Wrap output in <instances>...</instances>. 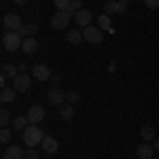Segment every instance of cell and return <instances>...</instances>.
I'll use <instances>...</instances> for the list:
<instances>
[{
    "label": "cell",
    "mask_w": 159,
    "mask_h": 159,
    "mask_svg": "<svg viewBox=\"0 0 159 159\" xmlns=\"http://www.w3.org/2000/svg\"><path fill=\"white\" fill-rule=\"evenodd\" d=\"M51 83H53V87H60L61 76H60V74H53V76H51Z\"/></svg>",
    "instance_id": "obj_31"
},
{
    "label": "cell",
    "mask_w": 159,
    "mask_h": 159,
    "mask_svg": "<svg viewBox=\"0 0 159 159\" xmlns=\"http://www.w3.org/2000/svg\"><path fill=\"white\" fill-rule=\"evenodd\" d=\"M83 38H85V43L100 45L104 40V30H100L98 25H87V28H83Z\"/></svg>",
    "instance_id": "obj_4"
},
{
    "label": "cell",
    "mask_w": 159,
    "mask_h": 159,
    "mask_svg": "<svg viewBox=\"0 0 159 159\" xmlns=\"http://www.w3.org/2000/svg\"><path fill=\"white\" fill-rule=\"evenodd\" d=\"M66 40H68L70 45H81V43L85 40V38H83V30H68Z\"/></svg>",
    "instance_id": "obj_19"
},
{
    "label": "cell",
    "mask_w": 159,
    "mask_h": 159,
    "mask_svg": "<svg viewBox=\"0 0 159 159\" xmlns=\"http://www.w3.org/2000/svg\"><path fill=\"white\" fill-rule=\"evenodd\" d=\"M60 117L64 119V121H72V117H74V106L66 102V104L60 108Z\"/></svg>",
    "instance_id": "obj_20"
},
{
    "label": "cell",
    "mask_w": 159,
    "mask_h": 159,
    "mask_svg": "<svg viewBox=\"0 0 159 159\" xmlns=\"http://www.w3.org/2000/svg\"><path fill=\"white\" fill-rule=\"evenodd\" d=\"M13 2H15V4H25L28 0H13Z\"/></svg>",
    "instance_id": "obj_34"
},
{
    "label": "cell",
    "mask_w": 159,
    "mask_h": 159,
    "mask_svg": "<svg viewBox=\"0 0 159 159\" xmlns=\"http://www.w3.org/2000/svg\"><path fill=\"white\" fill-rule=\"evenodd\" d=\"M38 32V25L36 24H24L21 28H19V34L24 38H34Z\"/></svg>",
    "instance_id": "obj_18"
},
{
    "label": "cell",
    "mask_w": 159,
    "mask_h": 159,
    "mask_svg": "<svg viewBox=\"0 0 159 159\" xmlns=\"http://www.w3.org/2000/svg\"><path fill=\"white\" fill-rule=\"evenodd\" d=\"M28 72V66L25 64H19V74H25Z\"/></svg>",
    "instance_id": "obj_32"
},
{
    "label": "cell",
    "mask_w": 159,
    "mask_h": 159,
    "mask_svg": "<svg viewBox=\"0 0 159 159\" xmlns=\"http://www.w3.org/2000/svg\"><path fill=\"white\" fill-rule=\"evenodd\" d=\"M25 151L19 148L17 144H9V147L2 151V159H24Z\"/></svg>",
    "instance_id": "obj_11"
},
{
    "label": "cell",
    "mask_w": 159,
    "mask_h": 159,
    "mask_svg": "<svg viewBox=\"0 0 159 159\" xmlns=\"http://www.w3.org/2000/svg\"><path fill=\"white\" fill-rule=\"evenodd\" d=\"M21 138H24V144L25 147H30V148H36L40 147V142L45 140V132L38 127V125H28L24 132H21Z\"/></svg>",
    "instance_id": "obj_1"
},
{
    "label": "cell",
    "mask_w": 159,
    "mask_h": 159,
    "mask_svg": "<svg viewBox=\"0 0 159 159\" xmlns=\"http://www.w3.org/2000/svg\"><path fill=\"white\" fill-rule=\"evenodd\" d=\"M2 25H4L7 32H19V28L24 24H21V17L17 13H7L4 19H2Z\"/></svg>",
    "instance_id": "obj_5"
},
{
    "label": "cell",
    "mask_w": 159,
    "mask_h": 159,
    "mask_svg": "<svg viewBox=\"0 0 159 159\" xmlns=\"http://www.w3.org/2000/svg\"><path fill=\"white\" fill-rule=\"evenodd\" d=\"M24 159H38V151L36 148H25V155H24Z\"/></svg>",
    "instance_id": "obj_28"
},
{
    "label": "cell",
    "mask_w": 159,
    "mask_h": 159,
    "mask_svg": "<svg viewBox=\"0 0 159 159\" xmlns=\"http://www.w3.org/2000/svg\"><path fill=\"white\" fill-rule=\"evenodd\" d=\"M32 76L36 79V81H51V70L47 66H43V64H36V66H32Z\"/></svg>",
    "instance_id": "obj_9"
},
{
    "label": "cell",
    "mask_w": 159,
    "mask_h": 159,
    "mask_svg": "<svg viewBox=\"0 0 159 159\" xmlns=\"http://www.w3.org/2000/svg\"><path fill=\"white\" fill-rule=\"evenodd\" d=\"M81 9H83V2H81V0H72V2H70V11L72 13L81 11Z\"/></svg>",
    "instance_id": "obj_29"
},
{
    "label": "cell",
    "mask_w": 159,
    "mask_h": 159,
    "mask_svg": "<svg viewBox=\"0 0 159 159\" xmlns=\"http://www.w3.org/2000/svg\"><path fill=\"white\" fill-rule=\"evenodd\" d=\"M72 17H74V13L70 11V9H68V11H60V13H55V15L51 17V25H53L55 30H66Z\"/></svg>",
    "instance_id": "obj_3"
},
{
    "label": "cell",
    "mask_w": 159,
    "mask_h": 159,
    "mask_svg": "<svg viewBox=\"0 0 159 159\" xmlns=\"http://www.w3.org/2000/svg\"><path fill=\"white\" fill-rule=\"evenodd\" d=\"M153 147H155V148H159V138H155V140H153Z\"/></svg>",
    "instance_id": "obj_33"
},
{
    "label": "cell",
    "mask_w": 159,
    "mask_h": 159,
    "mask_svg": "<svg viewBox=\"0 0 159 159\" xmlns=\"http://www.w3.org/2000/svg\"><path fill=\"white\" fill-rule=\"evenodd\" d=\"M72 19L76 21V25H79V28H87V25H91L93 13H91V11H87V9H81V11H76V13H74V17H72Z\"/></svg>",
    "instance_id": "obj_7"
},
{
    "label": "cell",
    "mask_w": 159,
    "mask_h": 159,
    "mask_svg": "<svg viewBox=\"0 0 159 159\" xmlns=\"http://www.w3.org/2000/svg\"><path fill=\"white\" fill-rule=\"evenodd\" d=\"M15 76H19V66H15V64H4L2 66V79H15Z\"/></svg>",
    "instance_id": "obj_16"
},
{
    "label": "cell",
    "mask_w": 159,
    "mask_h": 159,
    "mask_svg": "<svg viewBox=\"0 0 159 159\" xmlns=\"http://www.w3.org/2000/svg\"><path fill=\"white\" fill-rule=\"evenodd\" d=\"M25 117H28V121L32 123V125H38V123L45 119V108H43L40 104H34V106H30V108H28Z\"/></svg>",
    "instance_id": "obj_6"
},
{
    "label": "cell",
    "mask_w": 159,
    "mask_h": 159,
    "mask_svg": "<svg viewBox=\"0 0 159 159\" xmlns=\"http://www.w3.org/2000/svg\"><path fill=\"white\" fill-rule=\"evenodd\" d=\"M127 11V4H123V2H119V0H108L106 4H104V13L106 15H115V13H125Z\"/></svg>",
    "instance_id": "obj_10"
},
{
    "label": "cell",
    "mask_w": 159,
    "mask_h": 159,
    "mask_svg": "<svg viewBox=\"0 0 159 159\" xmlns=\"http://www.w3.org/2000/svg\"><path fill=\"white\" fill-rule=\"evenodd\" d=\"M40 148H43L47 155H53V153H57L60 144H57V140H55L53 136H45V140L40 142Z\"/></svg>",
    "instance_id": "obj_14"
},
{
    "label": "cell",
    "mask_w": 159,
    "mask_h": 159,
    "mask_svg": "<svg viewBox=\"0 0 159 159\" xmlns=\"http://www.w3.org/2000/svg\"><path fill=\"white\" fill-rule=\"evenodd\" d=\"M30 83H32V81H30V76H28V74H19V76H15V79H13V87H15V91H17V93L28 91V89H30Z\"/></svg>",
    "instance_id": "obj_12"
},
{
    "label": "cell",
    "mask_w": 159,
    "mask_h": 159,
    "mask_svg": "<svg viewBox=\"0 0 159 159\" xmlns=\"http://www.w3.org/2000/svg\"><path fill=\"white\" fill-rule=\"evenodd\" d=\"M66 102H68V104H79V102H81V93H79V91H68V93H66Z\"/></svg>",
    "instance_id": "obj_24"
},
{
    "label": "cell",
    "mask_w": 159,
    "mask_h": 159,
    "mask_svg": "<svg viewBox=\"0 0 159 159\" xmlns=\"http://www.w3.org/2000/svg\"><path fill=\"white\" fill-rule=\"evenodd\" d=\"M119 2H123V4H127V2H129V0H119Z\"/></svg>",
    "instance_id": "obj_35"
},
{
    "label": "cell",
    "mask_w": 159,
    "mask_h": 159,
    "mask_svg": "<svg viewBox=\"0 0 159 159\" xmlns=\"http://www.w3.org/2000/svg\"><path fill=\"white\" fill-rule=\"evenodd\" d=\"M47 100H49V104H53V106H64L66 104V93L61 91L60 87H53L49 93H47Z\"/></svg>",
    "instance_id": "obj_8"
},
{
    "label": "cell",
    "mask_w": 159,
    "mask_h": 159,
    "mask_svg": "<svg viewBox=\"0 0 159 159\" xmlns=\"http://www.w3.org/2000/svg\"><path fill=\"white\" fill-rule=\"evenodd\" d=\"M11 136H13V132L9 127H2V132H0V142H2V144H9V142H11Z\"/></svg>",
    "instance_id": "obj_25"
},
{
    "label": "cell",
    "mask_w": 159,
    "mask_h": 159,
    "mask_svg": "<svg viewBox=\"0 0 159 159\" xmlns=\"http://www.w3.org/2000/svg\"><path fill=\"white\" fill-rule=\"evenodd\" d=\"M70 2L72 0H53V4L57 7V11H68L70 9Z\"/></svg>",
    "instance_id": "obj_27"
},
{
    "label": "cell",
    "mask_w": 159,
    "mask_h": 159,
    "mask_svg": "<svg viewBox=\"0 0 159 159\" xmlns=\"http://www.w3.org/2000/svg\"><path fill=\"white\" fill-rule=\"evenodd\" d=\"M140 136H142V140H144V142H153V140L157 138L155 127H151V125H144V127L140 129Z\"/></svg>",
    "instance_id": "obj_21"
},
{
    "label": "cell",
    "mask_w": 159,
    "mask_h": 159,
    "mask_svg": "<svg viewBox=\"0 0 159 159\" xmlns=\"http://www.w3.org/2000/svg\"><path fill=\"white\" fill-rule=\"evenodd\" d=\"M28 125H30V121H28V117H25V115L15 117V119H13V127H15V129H19V132H24Z\"/></svg>",
    "instance_id": "obj_23"
},
{
    "label": "cell",
    "mask_w": 159,
    "mask_h": 159,
    "mask_svg": "<svg viewBox=\"0 0 159 159\" xmlns=\"http://www.w3.org/2000/svg\"><path fill=\"white\" fill-rule=\"evenodd\" d=\"M153 155H155V147L151 142H144V144H140L136 148V157L138 159H153Z\"/></svg>",
    "instance_id": "obj_13"
},
{
    "label": "cell",
    "mask_w": 159,
    "mask_h": 159,
    "mask_svg": "<svg viewBox=\"0 0 159 159\" xmlns=\"http://www.w3.org/2000/svg\"><path fill=\"white\" fill-rule=\"evenodd\" d=\"M147 9H159V0H144Z\"/></svg>",
    "instance_id": "obj_30"
},
{
    "label": "cell",
    "mask_w": 159,
    "mask_h": 159,
    "mask_svg": "<svg viewBox=\"0 0 159 159\" xmlns=\"http://www.w3.org/2000/svg\"><path fill=\"white\" fill-rule=\"evenodd\" d=\"M21 43H24V36L19 32H4L2 34V47L7 51H21Z\"/></svg>",
    "instance_id": "obj_2"
},
{
    "label": "cell",
    "mask_w": 159,
    "mask_h": 159,
    "mask_svg": "<svg viewBox=\"0 0 159 159\" xmlns=\"http://www.w3.org/2000/svg\"><path fill=\"white\" fill-rule=\"evenodd\" d=\"M36 49H38L36 38H24V43H21V51H24V53L32 55V53H36Z\"/></svg>",
    "instance_id": "obj_17"
},
{
    "label": "cell",
    "mask_w": 159,
    "mask_h": 159,
    "mask_svg": "<svg viewBox=\"0 0 159 159\" xmlns=\"http://www.w3.org/2000/svg\"><path fill=\"white\" fill-rule=\"evenodd\" d=\"M98 28H100V30H106V32H115L112 25H110V15H106V13L100 15V17H98Z\"/></svg>",
    "instance_id": "obj_22"
},
{
    "label": "cell",
    "mask_w": 159,
    "mask_h": 159,
    "mask_svg": "<svg viewBox=\"0 0 159 159\" xmlns=\"http://www.w3.org/2000/svg\"><path fill=\"white\" fill-rule=\"evenodd\" d=\"M0 123H2V127H7V125L11 123V112H9L7 108L0 110Z\"/></svg>",
    "instance_id": "obj_26"
},
{
    "label": "cell",
    "mask_w": 159,
    "mask_h": 159,
    "mask_svg": "<svg viewBox=\"0 0 159 159\" xmlns=\"http://www.w3.org/2000/svg\"><path fill=\"white\" fill-rule=\"evenodd\" d=\"M15 98H17L15 87H2V91H0V100H2V104H11V102H15Z\"/></svg>",
    "instance_id": "obj_15"
}]
</instances>
